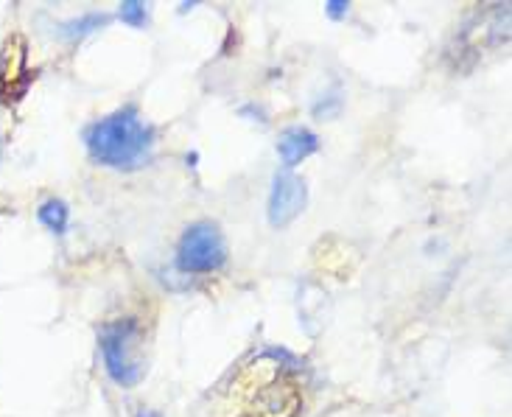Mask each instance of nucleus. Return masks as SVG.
<instances>
[{"label":"nucleus","instance_id":"1","mask_svg":"<svg viewBox=\"0 0 512 417\" xmlns=\"http://www.w3.org/2000/svg\"><path fill=\"white\" fill-rule=\"evenodd\" d=\"M84 146L98 166L135 171L152 160L154 129L135 107L112 112L84 129Z\"/></svg>","mask_w":512,"mask_h":417},{"label":"nucleus","instance_id":"2","mask_svg":"<svg viewBox=\"0 0 512 417\" xmlns=\"http://www.w3.org/2000/svg\"><path fill=\"white\" fill-rule=\"evenodd\" d=\"M238 417H297L303 409L297 381L269 359L247 364L233 384Z\"/></svg>","mask_w":512,"mask_h":417},{"label":"nucleus","instance_id":"3","mask_svg":"<svg viewBox=\"0 0 512 417\" xmlns=\"http://www.w3.org/2000/svg\"><path fill=\"white\" fill-rule=\"evenodd\" d=\"M104 367L118 387H138L149 364H146V336L140 331L135 320H118L104 325V331L98 336Z\"/></svg>","mask_w":512,"mask_h":417},{"label":"nucleus","instance_id":"4","mask_svg":"<svg viewBox=\"0 0 512 417\" xmlns=\"http://www.w3.org/2000/svg\"><path fill=\"white\" fill-rule=\"evenodd\" d=\"M224 264H227V241L216 224L196 222L182 233L177 247V266L182 272L202 275V272H216Z\"/></svg>","mask_w":512,"mask_h":417},{"label":"nucleus","instance_id":"5","mask_svg":"<svg viewBox=\"0 0 512 417\" xmlns=\"http://www.w3.org/2000/svg\"><path fill=\"white\" fill-rule=\"evenodd\" d=\"M308 205V188L303 177H297L294 171H277L269 191V224L283 230L289 227Z\"/></svg>","mask_w":512,"mask_h":417},{"label":"nucleus","instance_id":"6","mask_svg":"<svg viewBox=\"0 0 512 417\" xmlns=\"http://www.w3.org/2000/svg\"><path fill=\"white\" fill-rule=\"evenodd\" d=\"M26 59V40L20 34L9 37L3 45V56H0V96L6 101L17 98V93H23V87H26Z\"/></svg>","mask_w":512,"mask_h":417},{"label":"nucleus","instance_id":"7","mask_svg":"<svg viewBox=\"0 0 512 417\" xmlns=\"http://www.w3.org/2000/svg\"><path fill=\"white\" fill-rule=\"evenodd\" d=\"M319 152V138L308 129V126H289L283 129V135L277 140V154L283 160L286 171L294 166H300L303 160H308L311 154Z\"/></svg>","mask_w":512,"mask_h":417},{"label":"nucleus","instance_id":"8","mask_svg":"<svg viewBox=\"0 0 512 417\" xmlns=\"http://www.w3.org/2000/svg\"><path fill=\"white\" fill-rule=\"evenodd\" d=\"M37 216H40V222L51 230V233H65V227H68V205L62 202V199H48V202H42L40 210H37Z\"/></svg>","mask_w":512,"mask_h":417},{"label":"nucleus","instance_id":"9","mask_svg":"<svg viewBox=\"0 0 512 417\" xmlns=\"http://www.w3.org/2000/svg\"><path fill=\"white\" fill-rule=\"evenodd\" d=\"M110 14H84L82 20H70L62 26V34L65 37H84V34H90V31H96L101 26H110Z\"/></svg>","mask_w":512,"mask_h":417},{"label":"nucleus","instance_id":"10","mask_svg":"<svg viewBox=\"0 0 512 417\" xmlns=\"http://www.w3.org/2000/svg\"><path fill=\"white\" fill-rule=\"evenodd\" d=\"M121 20H124L126 26L143 28L146 26V20H149L146 6H143V3H138V0H126V3H121Z\"/></svg>","mask_w":512,"mask_h":417},{"label":"nucleus","instance_id":"11","mask_svg":"<svg viewBox=\"0 0 512 417\" xmlns=\"http://www.w3.org/2000/svg\"><path fill=\"white\" fill-rule=\"evenodd\" d=\"M347 9H350V3H347V0H328V3H325V12H328L331 20H342V17L347 14Z\"/></svg>","mask_w":512,"mask_h":417},{"label":"nucleus","instance_id":"12","mask_svg":"<svg viewBox=\"0 0 512 417\" xmlns=\"http://www.w3.org/2000/svg\"><path fill=\"white\" fill-rule=\"evenodd\" d=\"M0 146H3V143H0Z\"/></svg>","mask_w":512,"mask_h":417}]
</instances>
